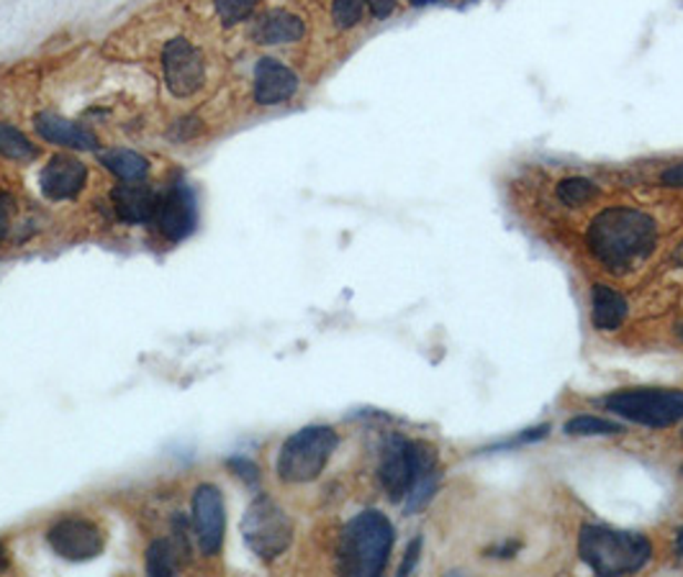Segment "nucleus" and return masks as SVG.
I'll use <instances>...</instances> for the list:
<instances>
[{"label": "nucleus", "instance_id": "6", "mask_svg": "<svg viewBox=\"0 0 683 577\" xmlns=\"http://www.w3.org/2000/svg\"><path fill=\"white\" fill-rule=\"evenodd\" d=\"M242 536L259 559H275L290 547L293 524L278 503L259 495L242 518Z\"/></svg>", "mask_w": 683, "mask_h": 577}, {"label": "nucleus", "instance_id": "18", "mask_svg": "<svg viewBox=\"0 0 683 577\" xmlns=\"http://www.w3.org/2000/svg\"><path fill=\"white\" fill-rule=\"evenodd\" d=\"M628 319V300L622 292L606 286H593L591 290V321L599 331H616Z\"/></svg>", "mask_w": 683, "mask_h": 577}, {"label": "nucleus", "instance_id": "36", "mask_svg": "<svg viewBox=\"0 0 683 577\" xmlns=\"http://www.w3.org/2000/svg\"><path fill=\"white\" fill-rule=\"evenodd\" d=\"M681 473H683V467H681Z\"/></svg>", "mask_w": 683, "mask_h": 577}, {"label": "nucleus", "instance_id": "16", "mask_svg": "<svg viewBox=\"0 0 683 577\" xmlns=\"http://www.w3.org/2000/svg\"><path fill=\"white\" fill-rule=\"evenodd\" d=\"M37 132L42 134V140L60 146H70V150L93 152L98 146V140L88 132V128L78 126L75 121L54 116V113H42V116H37Z\"/></svg>", "mask_w": 683, "mask_h": 577}, {"label": "nucleus", "instance_id": "27", "mask_svg": "<svg viewBox=\"0 0 683 577\" xmlns=\"http://www.w3.org/2000/svg\"><path fill=\"white\" fill-rule=\"evenodd\" d=\"M419 552H421V539H414L409 544V549H406V557L401 567H398V575H409L414 567H417V559H419Z\"/></svg>", "mask_w": 683, "mask_h": 577}, {"label": "nucleus", "instance_id": "7", "mask_svg": "<svg viewBox=\"0 0 683 577\" xmlns=\"http://www.w3.org/2000/svg\"><path fill=\"white\" fill-rule=\"evenodd\" d=\"M162 68H165V83L170 93L177 97H188L201 91L206 80V64L198 49L188 39H173L162 52Z\"/></svg>", "mask_w": 683, "mask_h": 577}, {"label": "nucleus", "instance_id": "22", "mask_svg": "<svg viewBox=\"0 0 683 577\" xmlns=\"http://www.w3.org/2000/svg\"><path fill=\"white\" fill-rule=\"evenodd\" d=\"M597 195L599 188L591 181H585V177H568V181L558 183V198L571 208L585 206V203L597 198Z\"/></svg>", "mask_w": 683, "mask_h": 577}, {"label": "nucleus", "instance_id": "5", "mask_svg": "<svg viewBox=\"0 0 683 577\" xmlns=\"http://www.w3.org/2000/svg\"><path fill=\"white\" fill-rule=\"evenodd\" d=\"M337 434L329 426H306L283 444L278 475L286 483H312L324 473L337 450Z\"/></svg>", "mask_w": 683, "mask_h": 577}, {"label": "nucleus", "instance_id": "35", "mask_svg": "<svg viewBox=\"0 0 683 577\" xmlns=\"http://www.w3.org/2000/svg\"><path fill=\"white\" fill-rule=\"evenodd\" d=\"M679 334H681V337H683V323H681V327H679Z\"/></svg>", "mask_w": 683, "mask_h": 577}, {"label": "nucleus", "instance_id": "3", "mask_svg": "<svg viewBox=\"0 0 683 577\" xmlns=\"http://www.w3.org/2000/svg\"><path fill=\"white\" fill-rule=\"evenodd\" d=\"M579 555L597 575H632L650 563L653 544L638 532L583 526L579 534Z\"/></svg>", "mask_w": 683, "mask_h": 577}, {"label": "nucleus", "instance_id": "32", "mask_svg": "<svg viewBox=\"0 0 683 577\" xmlns=\"http://www.w3.org/2000/svg\"><path fill=\"white\" fill-rule=\"evenodd\" d=\"M673 259H676V265L683 267V241L679 244V249H676V255H673Z\"/></svg>", "mask_w": 683, "mask_h": 577}, {"label": "nucleus", "instance_id": "8", "mask_svg": "<svg viewBox=\"0 0 683 577\" xmlns=\"http://www.w3.org/2000/svg\"><path fill=\"white\" fill-rule=\"evenodd\" d=\"M193 526L203 555H218V549H222L224 544L226 511L224 498L216 485H201L198 491L193 493Z\"/></svg>", "mask_w": 683, "mask_h": 577}, {"label": "nucleus", "instance_id": "4", "mask_svg": "<svg viewBox=\"0 0 683 577\" xmlns=\"http://www.w3.org/2000/svg\"><path fill=\"white\" fill-rule=\"evenodd\" d=\"M604 405L632 424L665 429L683 421V390L671 388H632L616 390L604 398Z\"/></svg>", "mask_w": 683, "mask_h": 577}, {"label": "nucleus", "instance_id": "34", "mask_svg": "<svg viewBox=\"0 0 683 577\" xmlns=\"http://www.w3.org/2000/svg\"><path fill=\"white\" fill-rule=\"evenodd\" d=\"M414 6H425V3H435V0H411Z\"/></svg>", "mask_w": 683, "mask_h": 577}, {"label": "nucleus", "instance_id": "9", "mask_svg": "<svg viewBox=\"0 0 683 577\" xmlns=\"http://www.w3.org/2000/svg\"><path fill=\"white\" fill-rule=\"evenodd\" d=\"M49 547L70 563H88L103 552V532L85 518H62L47 534Z\"/></svg>", "mask_w": 683, "mask_h": 577}, {"label": "nucleus", "instance_id": "11", "mask_svg": "<svg viewBox=\"0 0 683 577\" xmlns=\"http://www.w3.org/2000/svg\"><path fill=\"white\" fill-rule=\"evenodd\" d=\"M442 467H439V454L432 444L411 442V485L406 493V514H419L435 498Z\"/></svg>", "mask_w": 683, "mask_h": 577}, {"label": "nucleus", "instance_id": "33", "mask_svg": "<svg viewBox=\"0 0 683 577\" xmlns=\"http://www.w3.org/2000/svg\"><path fill=\"white\" fill-rule=\"evenodd\" d=\"M0 567H6V549H3V544H0Z\"/></svg>", "mask_w": 683, "mask_h": 577}, {"label": "nucleus", "instance_id": "28", "mask_svg": "<svg viewBox=\"0 0 683 577\" xmlns=\"http://www.w3.org/2000/svg\"><path fill=\"white\" fill-rule=\"evenodd\" d=\"M365 3L370 6V13L376 16V19H388V16L396 11V0H365Z\"/></svg>", "mask_w": 683, "mask_h": 577}, {"label": "nucleus", "instance_id": "30", "mask_svg": "<svg viewBox=\"0 0 683 577\" xmlns=\"http://www.w3.org/2000/svg\"><path fill=\"white\" fill-rule=\"evenodd\" d=\"M11 198L8 195H0V241L6 239L8 226H11Z\"/></svg>", "mask_w": 683, "mask_h": 577}, {"label": "nucleus", "instance_id": "14", "mask_svg": "<svg viewBox=\"0 0 683 577\" xmlns=\"http://www.w3.org/2000/svg\"><path fill=\"white\" fill-rule=\"evenodd\" d=\"M88 169L75 157H52L42 173V193L52 200H68L83 190Z\"/></svg>", "mask_w": 683, "mask_h": 577}, {"label": "nucleus", "instance_id": "23", "mask_svg": "<svg viewBox=\"0 0 683 577\" xmlns=\"http://www.w3.org/2000/svg\"><path fill=\"white\" fill-rule=\"evenodd\" d=\"M177 552L173 549V544L165 539L152 542V547L146 549V573L150 575H175L177 563H175Z\"/></svg>", "mask_w": 683, "mask_h": 577}, {"label": "nucleus", "instance_id": "19", "mask_svg": "<svg viewBox=\"0 0 683 577\" xmlns=\"http://www.w3.org/2000/svg\"><path fill=\"white\" fill-rule=\"evenodd\" d=\"M101 162L105 165V169L109 173H113L119 177V181H142V177L146 175V159L142 157V154L136 152H129V150H111L101 154Z\"/></svg>", "mask_w": 683, "mask_h": 577}, {"label": "nucleus", "instance_id": "15", "mask_svg": "<svg viewBox=\"0 0 683 577\" xmlns=\"http://www.w3.org/2000/svg\"><path fill=\"white\" fill-rule=\"evenodd\" d=\"M111 200L121 221L129 224L150 221V218H154V214H157V203H160L150 185H142L136 181L113 188Z\"/></svg>", "mask_w": 683, "mask_h": 577}, {"label": "nucleus", "instance_id": "13", "mask_svg": "<svg viewBox=\"0 0 683 577\" xmlns=\"http://www.w3.org/2000/svg\"><path fill=\"white\" fill-rule=\"evenodd\" d=\"M298 91L296 72L278 60L263 56L255 68V101L259 105L286 103Z\"/></svg>", "mask_w": 683, "mask_h": 577}, {"label": "nucleus", "instance_id": "31", "mask_svg": "<svg viewBox=\"0 0 683 577\" xmlns=\"http://www.w3.org/2000/svg\"><path fill=\"white\" fill-rule=\"evenodd\" d=\"M676 552H679V557L683 559V529L676 534Z\"/></svg>", "mask_w": 683, "mask_h": 577}, {"label": "nucleus", "instance_id": "12", "mask_svg": "<svg viewBox=\"0 0 683 577\" xmlns=\"http://www.w3.org/2000/svg\"><path fill=\"white\" fill-rule=\"evenodd\" d=\"M378 481L390 501H404L411 485V442L404 436H388L380 452Z\"/></svg>", "mask_w": 683, "mask_h": 577}, {"label": "nucleus", "instance_id": "1", "mask_svg": "<svg viewBox=\"0 0 683 577\" xmlns=\"http://www.w3.org/2000/svg\"><path fill=\"white\" fill-rule=\"evenodd\" d=\"M657 226L638 208L612 206L593 218L585 231V247L606 270L622 272L642 262L655 247Z\"/></svg>", "mask_w": 683, "mask_h": 577}, {"label": "nucleus", "instance_id": "17", "mask_svg": "<svg viewBox=\"0 0 683 577\" xmlns=\"http://www.w3.org/2000/svg\"><path fill=\"white\" fill-rule=\"evenodd\" d=\"M304 34H306L304 21H300L296 13H288V11L265 13L263 19L255 23V29H252L255 42L267 44V47L293 44V42H298Z\"/></svg>", "mask_w": 683, "mask_h": 577}, {"label": "nucleus", "instance_id": "2", "mask_svg": "<svg viewBox=\"0 0 683 577\" xmlns=\"http://www.w3.org/2000/svg\"><path fill=\"white\" fill-rule=\"evenodd\" d=\"M394 549V526L380 511H363L339 536V573L376 577L386 570Z\"/></svg>", "mask_w": 683, "mask_h": 577}, {"label": "nucleus", "instance_id": "10", "mask_svg": "<svg viewBox=\"0 0 683 577\" xmlns=\"http://www.w3.org/2000/svg\"><path fill=\"white\" fill-rule=\"evenodd\" d=\"M157 231L167 241H183L188 239L198 224V208H195V198L185 183H175L162 200L157 203Z\"/></svg>", "mask_w": 683, "mask_h": 577}, {"label": "nucleus", "instance_id": "25", "mask_svg": "<svg viewBox=\"0 0 683 577\" xmlns=\"http://www.w3.org/2000/svg\"><path fill=\"white\" fill-rule=\"evenodd\" d=\"M365 0H335L332 3V19L339 29H353L363 19Z\"/></svg>", "mask_w": 683, "mask_h": 577}, {"label": "nucleus", "instance_id": "20", "mask_svg": "<svg viewBox=\"0 0 683 577\" xmlns=\"http://www.w3.org/2000/svg\"><path fill=\"white\" fill-rule=\"evenodd\" d=\"M0 154L16 162H29L37 157V146L29 136L11 124H0Z\"/></svg>", "mask_w": 683, "mask_h": 577}, {"label": "nucleus", "instance_id": "29", "mask_svg": "<svg viewBox=\"0 0 683 577\" xmlns=\"http://www.w3.org/2000/svg\"><path fill=\"white\" fill-rule=\"evenodd\" d=\"M661 183L669 185V188H683V162L665 169V173L661 175Z\"/></svg>", "mask_w": 683, "mask_h": 577}, {"label": "nucleus", "instance_id": "24", "mask_svg": "<svg viewBox=\"0 0 683 577\" xmlns=\"http://www.w3.org/2000/svg\"><path fill=\"white\" fill-rule=\"evenodd\" d=\"M214 6L224 27H237V23L249 19L257 0H214Z\"/></svg>", "mask_w": 683, "mask_h": 577}, {"label": "nucleus", "instance_id": "26", "mask_svg": "<svg viewBox=\"0 0 683 577\" xmlns=\"http://www.w3.org/2000/svg\"><path fill=\"white\" fill-rule=\"evenodd\" d=\"M226 465H230V470H234V475L242 477L244 483H252V485H255V483L259 481V473H257V465H255V462L237 457V460H230V462H226Z\"/></svg>", "mask_w": 683, "mask_h": 577}, {"label": "nucleus", "instance_id": "21", "mask_svg": "<svg viewBox=\"0 0 683 577\" xmlns=\"http://www.w3.org/2000/svg\"><path fill=\"white\" fill-rule=\"evenodd\" d=\"M563 432L568 436H612V434H622L624 426L616 424V421L599 419V416H575L563 426Z\"/></svg>", "mask_w": 683, "mask_h": 577}]
</instances>
